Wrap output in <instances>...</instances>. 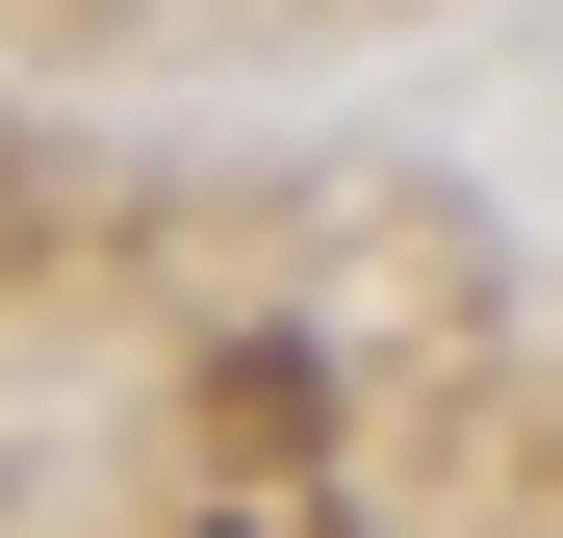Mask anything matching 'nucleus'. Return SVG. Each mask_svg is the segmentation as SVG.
Returning <instances> with one entry per match:
<instances>
[{"label": "nucleus", "instance_id": "obj_2", "mask_svg": "<svg viewBox=\"0 0 563 538\" xmlns=\"http://www.w3.org/2000/svg\"><path fill=\"white\" fill-rule=\"evenodd\" d=\"M231 538H256V513H231Z\"/></svg>", "mask_w": 563, "mask_h": 538}, {"label": "nucleus", "instance_id": "obj_1", "mask_svg": "<svg viewBox=\"0 0 563 538\" xmlns=\"http://www.w3.org/2000/svg\"><path fill=\"white\" fill-rule=\"evenodd\" d=\"M206 436H231V462H308V436H333V385L256 333V359H206Z\"/></svg>", "mask_w": 563, "mask_h": 538}]
</instances>
